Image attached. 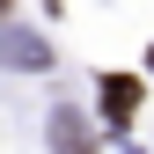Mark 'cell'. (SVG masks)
Segmentation results:
<instances>
[{
	"label": "cell",
	"instance_id": "obj_1",
	"mask_svg": "<svg viewBox=\"0 0 154 154\" xmlns=\"http://www.w3.org/2000/svg\"><path fill=\"white\" fill-rule=\"evenodd\" d=\"M0 66H22V73H44L51 66V44L29 29H0Z\"/></svg>",
	"mask_w": 154,
	"mask_h": 154
},
{
	"label": "cell",
	"instance_id": "obj_3",
	"mask_svg": "<svg viewBox=\"0 0 154 154\" xmlns=\"http://www.w3.org/2000/svg\"><path fill=\"white\" fill-rule=\"evenodd\" d=\"M51 147H95V140H88V125L73 118V110H59V118H51Z\"/></svg>",
	"mask_w": 154,
	"mask_h": 154
},
{
	"label": "cell",
	"instance_id": "obj_4",
	"mask_svg": "<svg viewBox=\"0 0 154 154\" xmlns=\"http://www.w3.org/2000/svg\"><path fill=\"white\" fill-rule=\"evenodd\" d=\"M0 22H8V0H0Z\"/></svg>",
	"mask_w": 154,
	"mask_h": 154
},
{
	"label": "cell",
	"instance_id": "obj_2",
	"mask_svg": "<svg viewBox=\"0 0 154 154\" xmlns=\"http://www.w3.org/2000/svg\"><path fill=\"white\" fill-rule=\"evenodd\" d=\"M132 110H140V81H132V73H103V118L132 125Z\"/></svg>",
	"mask_w": 154,
	"mask_h": 154
},
{
	"label": "cell",
	"instance_id": "obj_5",
	"mask_svg": "<svg viewBox=\"0 0 154 154\" xmlns=\"http://www.w3.org/2000/svg\"><path fill=\"white\" fill-rule=\"evenodd\" d=\"M147 59H154V51H147Z\"/></svg>",
	"mask_w": 154,
	"mask_h": 154
}]
</instances>
